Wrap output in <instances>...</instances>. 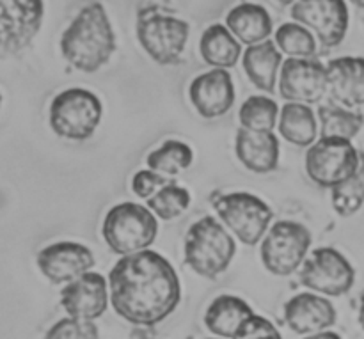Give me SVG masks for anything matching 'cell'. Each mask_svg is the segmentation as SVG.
<instances>
[{
  "instance_id": "12",
  "label": "cell",
  "mask_w": 364,
  "mask_h": 339,
  "mask_svg": "<svg viewBox=\"0 0 364 339\" xmlns=\"http://www.w3.org/2000/svg\"><path fill=\"white\" fill-rule=\"evenodd\" d=\"M329 92V75L327 66L318 59H291L283 60L279 71V95L288 103H320Z\"/></svg>"
},
{
  "instance_id": "19",
  "label": "cell",
  "mask_w": 364,
  "mask_h": 339,
  "mask_svg": "<svg viewBox=\"0 0 364 339\" xmlns=\"http://www.w3.org/2000/svg\"><path fill=\"white\" fill-rule=\"evenodd\" d=\"M329 95L347 109L364 105V57H338L327 64Z\"/></svg>"
},
{
  "instance_id": "14",
  "label": "cell",
  "mask_w": 364,
  "mask_h": 339,
  "mask_svg": "<svg viewBox=\"0 0 364 339\" xmlns=\"http://www.w3.org/2000/svg\"><path fill=\"white\" fill-rule=\"evenodd\" d=\"M95 254L78 242H55L41 249L38 254V269L52 284H70L95 267Z\"/></svg>"
},
{
  "instance_id": "22",
  "label": "cell",
  "mask_w": 364,
  "mask_h": 339,
  "mask_svg": "<svg viewBox=\"0 0 364 339\" xmlns=\"http://www.w3.org/2000/svg\"><path fill=\"white\" fill-rule=\"evenodd\" d=\"M226 27L242 45H258L272 34V18L259 4L244 2L235 6L226 16Z\"/></svg>"
},
{
  "instance_id": "2",
  "label": "cell",
  "mask_w": 364,
  "mask_h": 339,
  "mask_svg": "<svg viewBox=\"0 0 364 339\" xmlns=\"http://www.w3.org/2000/svg\"><path fill=\"white\" fill-rule=\"evenodd\" d=\"M116 52V34L105 7L92 2L82 7L60 38V53L82 73L102 70Z\"/></svg>"
},
{
  "instance_id": "32",
  "label": "cell",
  "mask_w": 364,
  "mask_h": 339,
  "mask_svg": "<svg viewBox=\"0 0 364 339\" xmlns=\"http://www.w3.org/2000/svg\"><path fill=\"white\" fill-rule=\"evenodd\" d=\"M169 181V178L156 173V171L141 169L134 174V178H132V192H134L137 198L148 201V199L153 198L160 188L166 187Z\"/></svg>"
},
{
  "instance_id": "29",
  "label": "cell",
  "mask_w": 364,
  "mask_h": 339,
  "mask_svg": "<svg viewBox=\"0 0 364 339\" xmlns=\"http://www.w3.org/2000/svg\"><path fill=\"white\" fill-rule=\"evenodd\" d=\"M331 201L334 212L340 217H350L358 213L364 205V153L361 151L359 169L343 183L331 188Z\"/></svg>"
},
{
  "instance_id": "1",
  "label": "cell",
  "mask_w": 364,
  "mask_h": 339,
  "mask_svg": "<svg viewBox=\"0 0 364 339\" xmlns=\"http://www.w3.org/2000/svg\"><path fill=\"white\" fill-rule=\"evenodd\" d=\"M109 291L116 315L141 327L159 325L181 302L176 270L151 249L119 258L109 274Z\"/></svg>"
},
{
  "instance_id": "5",
  "label": "cell",
  "mask_w": 364,
  "mask_h": 339,
  "mask_svg": "<svg viewBox=\"0 0 364 339\" xmlns=\"http://www.w3.org/2000/svg\"><path fill=\"white\" fill-rule=\"evenodd\" d=\"M102 237L107 247L119 258L148 251L159 237V220L148 206L119 203L107 212Z\"/></svg>"
},
{
  "instance_id": "21",
  "label": "cell",
  "mask_w": 364,
  "mask_h": 339,
  "mask_svg": "<svg viewBox=\"0 0 364 339\" xmlns=\"http://www.w3.org/2000/svg\"><path fill=\"white\" fill-rule=\"evenodd\" d=\"M242 66L249 80L262 91L274 95L279 77L281 66H283V55L277 48L276 41L258 43V45L247 46L242 55Z\"/></svg>"
},
{
  "instance_id": "16",
  "label": "cell",
  "mask_w": 364,
  "mask_h": 339,
  "mask_svg": "<svg viewBox=\"0 0 364 339\" xmlns=\"http://www.w3.org/2000/svg\"><path fill=\"white\" fill-rule=\"evenodd\" d=\"M188 98L205 119H217L235 105V84L228 70L205 71L188 85Z\"/></svg>"
},
{
  "instance_id": "18",
  "label": "cell",
  "mask_w": 364,
  "mask_h": 339,
  "mask_svg": "<svg viewBox=\"0 0 364 339\" xmlns=\"http://www.w3.org/2000/svg\"><path fill=\"white\" fill-rule=\"evenodd\" d=\"M235 153L242 166L256 174H269L279 167L281 142L274 131H252L238 128Z\"/></svg>"
},
{
  "instance_id": "24",
  "label": "cell",
  "mask_w": 364,
  "mask_h": 339,
  "mask_svg": "<svg viewBox=\"0 0 364 339\" xmlns=\"http://www.w3.org/2000/svg\"><path fill=\"white\" fill-rule=\"evenodd\" d=\"M199 52L208 66L217 70H230L240 60L242 43L223 23H213L203 32Z\"/></svg>"
},
{
  "instance_id": "28",
  "label": "cell",
  "mask_w": 364,
  "mask_h": 339,
  "mask_svg": "<svg viewBox=\"0 0 364 339\" xmlns=\"http://www.w3.org/2000/svg\"><path fill=\"white\" fill-rule=\"evenodd\" d=\"M276 45L291 59H311L316 53V39L309 28L297 21L283 23L276 31Z\"/></svg>"
},
{
  "instance_id": "36",
  "label": "cell",
  "mask_w": 364,
  "mask_h": 339,
  "mask_svg": "<svg viewBox=\"0 0 364 339\" xmlns=\"http://www.w3.org/2000/svg\"><path fill=\"white\" fill-rule=\"evenodd\" d=\"M277 4H281V6H294L295 2H297V0H276Z\"/></svg>"
},
{
  "instance_id": "4",
  "label": "cell",
  "mask_w": 364,
  "mask_h": 339,
  "mask_svg": "<svg viewBox=\"0 0 364 339\" xmlns=\"http://www.w3.org/2000/svg\"><path fill=\"white\" fill-rule=\"evenodd\" d=\"M137 39L149 59L160 66L183 63L191 25L159 6H142L135 20Z\"/></svg>"
},
{
  "instance_id": "27",
  "label": "cell",
  "mask_w": 364,
  "mask_h": 339,
  "mask_svg": "<svg viewBox=\"0 0 364 339\" xmlns=\"http://www.w3.org/2000/svg\"><path fill=\"white\" fill-rule=\"evenodd\" d=\"M279 105L269 96H251L242 103L238 121L245 130L274 131L279 121Z\"/></svg>"
},
{
  "instance_id": "3",
  "label": "cell",
  "mask_w": 364,
  "mask_h": 339,
  "mask_svg": "<svg viewBox=\"0 0 364 339\" xmlns=\"http://www.w3.org/2000/svg\"><path fill=\"white\" fill-rule=\"evenodd\" d=\"M237 254L233 235L219 219L205 215L188 227L183 240V262L192 272L217 279L230 269Z\"/></svg>"
},
{
  "instance_id": "11",
  "label": "cell",
  "mask_w": 364,
  "mask_h": 339,
  "mask_svg": "<svg viewBox=\"0 0 364 339\" xmlns=\"http://www.w3.org/2000/svg\"><path fill=\"white\" fill-rule=\"evenodd\" d=\"M43 0H0V57L23 52L43 25Z\"/></svg>"
},
{
  "instance_id": "8",
  "label": "cell",
  "mask_w": 364,
  "mask_h": 339,
  "mask_svg": "<svg viewBox=\"0 0 364 339\" xmlns=\"http://www.w3.org/2000/svg\"><path fill=\"white\" fill-rule=\"evenodd\" d=\"M311 244L313 235L304 224L295 220H277L262 240L259 256L263 267L274 276H291L304 265Z\"/></svg>"
},
{
  "instance_id": "25",
  "label": "cell",
  "mask_w": 364,
  "mask_h": 339,
  "mask_svg": "<svg viewBox=\"0 0 364 339\" xmlns=\"http://www.w3.org/2000/svg\"><path fill=\"white\" fill-rule=\"evenodd\" d=\"M320 127V137L347 139L352 141L364 127V114L347 109L333 99L322 103L316 110Z\"/></svg>"
},
{
  "instance_id": "37",
  "label": "cell",
  "mask_w": 364,
  "mask_h": 339,
  "mask_svg": "<svg viewBox=\"0 0 364 339\" xmlns=\"http://www.w3.org/2000/svg\"><path fill=\"white\" fill-rule=\"evenodd\" d=\"M350 2L354 4V6H358L359 9L364 11V0H350Z\"/></svg>"
},
{
  "instance_id": "10",
  "label": "cell",
  "mask_w": 364,
  "mask_h": 339,
  "mask_svg": "<svg viewBox=\"0 0 364 339\" xmlns=\"http://www.w3.org/2000/svg\"><path fill=\"white\" fill-rule=\"evenodd\" d=\"M299 281L313 294L343 297L355 283L352 263L334 247H318L309 252L299 270Z\"/></svg>"
},
{
  "instance_id": "34",
  "label": "cell",
  "mask_w": 364,
  "mask_h": 339,
  "mask_svg": "<svg viewBox=\"0 0 364 339\" xmlns=\"http://www.w3.org/2000/svg\"><path fill=\"white\" fill-rule=\"evenodd\" d=\"M304 339H341L340 334L333 333V330H323V333L311 334V336H306Z\"/></svg>"
},
{
  "instance_id": "9",
  "label": "cell",
  "mask_w": 364,
  "mask_h": 339,
  "mask_svg": "<svg viewBox=\"0 0 364 339\" xmlns=\"http://www.w3.org/2000/svg\"><path fill=\"white\" fill-rule=\"evenodd\" d=\"M361 151L347 139L320 137L306 153V173L313 183L334 188L359 169Z\"/></svg>"
},
{
  "instance_id": "26",
  "label": "cell",
  "mask_w": 364,
  "mask_h": 339,
  "mask_svg": "<svg viewBox=\"0 0 364 339\" xmlns=\"http://www.w3.org/2000/svg\"><path fill=\"white\" fill-rule=\"evenodd\" d=\"M194 162V151L188 144L178 139H169L159 148L153 149L146 158L148 169L156 171L167 178H174L187 171Z\"/></svg>"
},
{
  "instance_id": "31",
  "label": "cell",
  "mask_w": 364,
  "mask_h": 339,
  "mask_svg": "<svg viewBox=\"0 0 364 339\" xmlns=\"http://www.w3.org/2000/svg\"><path fill=\"white\" fill-rule=\"evenodd\" d=\"M45 339H100V330L95 322L68 316L50 327Z\"/></svg>"
},
{
  "instance_id": "17",
  "label": "cell",
  "mask_w": 364,
  "mask_h": 339,
  "mask_svg": "<svg viewBox=\"0 0 364 339\" xmlns=\"http://www.w3.org/2000/svg\"><path fill=\"white\" fill-rule=\"evenodd\" d=\"M284 323L301 336L329 330L336 323L338 315L333 302L323 295L306 291L291 297L283 309Z\"/></svg>"
},
{
  "instance_id": "38",
  "label": "cell",
  "mask_w": 364,
  "mask_h": 339,
  "mask_svg": "<svg viewBox=\"0 0 364 339\" xmlns=\"http://www.w3.org/2000/svg\"><path fill=\"white\" fill-rule=\"evenodd\" d=\"M0 107H2V96H0Z\"/></svg>"
},
{
  "instance_id": "20",
  "label": "cell",
  "mask_w": 364,
  "mask_h": 339,
  "mask_svg": "<svg viewBox=\"0 0 364 339\" xmlns=\"http://www.w3.org/2000/svg\"><path fill=\"white\" fill-rule=\"evenodd\" d=\"M255 316L251 306L235 295H220L208 306L205 325L213 336L220 339H238L245 323Z\"/></svg>"
},
{
  "instance_id": "33",
  "label": "cell",
  "mask_w": 364,
  "mask_h": 339,
  "mask_svg": "<svg viewBox=\"0 0 364 339\" xmlns=\"http://www.w3.org/2000/svg\"><path fill=\"white\" fill-rule=\"evenodd\" d=\"M238 339H283L279 330L274 325L270 320L265 316L255 315L247 323H245L244 330L240 333Z\"/></svg>"
},
{
  "instance_id": "30",
  "label": "cell",
  "mask_w": 364,
  "mask_h": 339,
  "mask_svg": "<svg viewBox=\"0 0 364 339\" xmlns=\"http://www.w3.org/2000/svg\"><path fill=\"white\" fill-rule=\"evenodd\" d=\"M192 195L185 187L178 185L176 181H169L166 187L160 188L153 198L146 201V206L155 213L156 219L174 220L187 212L191 206Z\"/></svg>"
},
{
  "instance_id": "35",
  "label": "cell",
  "mask_w": 364,
  "mask_h": 339,
  "mask_svg": "<svg viewBox=\"0 0 364 339\" xmlns=\"http://www.w3.org/2000/svg\"><path fill=\"white\" fill-rule=\"evenodd\" d=\"M359 323H361V327L364 329V291L361 298H359Z\"/></svg>"
},
{
  "instance_id": "13",
  "label": "cell",
  "mask_w": 364,
  "mask_h": 339,
  "mask_svg": "<svg viewBox=\"0 0 364 339\" xmlns=\"http://www.w3.org/2000/svg\"><path fill=\"white\" fill-rule=\"evenodd\" d=\"M291 18L313 31L323 48L341 45L348 31V7L345 0H297Z\"/></svg>"
},
{
  "instance_id": "23",
  "label": "cell",
  "mask_w": 364,
  "mask_h": 339,
  "mask_svg": "<svg viewBox=\"0 0 364 339\" xmlns=\"http://www.w3.org/2000/svg\"><path fill=\"white\" fill-rule=\"evenodd\" d=\"M279 135L297 148H311L320 135L318 117L313 109L304 103H287L279 112L277 121Z\"/></svg>"
},
{
  "instance_id": "15",
  "label": "cell",
  "mask_w": 364,
  "mask_h": 339,
  "mask_svg": "<svg viewBox=\"0 0 364 339\" xmlns=\"http://www.w3.org/2000/svg\"><path fill=\"white\" fill-rule=\"evenodd\" d=\"M109 304V279L92 270L66 284L60 291V306L71 318L95 322L103 316Z\"/></svg>"
},
{
  "instance_id": "39",
  "label": "cell",
  "mask_w": 364,
  "mask_h": 339,
  "mask_svg": "<svg viewBox=\"0 0 364 339\" xmlns=\"http://www.w3.org/2000/svg\"><path fill=\"white\" fill-rule=\"evenodd\" d=\"M213 339H220V338H213Z\"/></svg>"
},
{
  "instance_id": "7",
  "label": "cell",
  "mask_w": 364,
  "mask_h": 339,
  "mask_svg": "<svg viewBox=\"0 0 364 339\" xmlns=\"http://www.w3.org/2000/svg\"><path fill=\"white\" fill-rule=\"evenodd\" d=\"M103 117V105L95 92L71 87L50 103V128L60 139L84 142L95 135Z\"/></svg>"
},
{
  "instance_id": "6",
  "label": "cell",
  "mask_w": 364,
  "mask_h": 339,
  "mask_svg": "<svg viewBox=\"0 0 364 339\" xmlns=\"http://www.w3.org/2000/svg\"><path fill=\"white\" fill-rule=\"evenodd\" d=\"M220 222L240 244L255 247L272 226L274 212L262 198L249 192H215L210 198Z\"/></svg>"
}]
</instances>
